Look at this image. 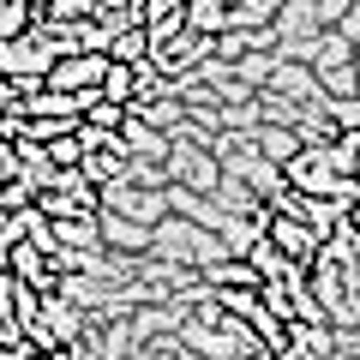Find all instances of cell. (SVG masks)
<instances>
[{
  "instance_id": "1",
  "label": "cell",
  "mask_w": 360,
  "mask_h": 360,
  "mask_svg": "<svg viewBox=\"0 0 360 360\" xmlns=\"http://www.w3.org/2000/svg\"><path fill=\"white\" fill-rule=\"evenodd\" d=\"M103 78H108V54H66V60H54L49 90H60V96H90V90H103Z\"/></svg>"
},
{
  "instance_id": "2",
  "label": "cell",
  "mask_w": 360,
  "mask_h": 360,
  "mask_svg": "<svg viewBox=\"0 0 360 360\" xmlns=\"http://www.w3.org/2000/svg\"><path fill=\"white\" fill-rule=\"evenodd\" d=\"M186 0H144V37H150V54L174 49L180 37H186Z\"/></svg>"
},
{
  "instance_id": "3",
  "label": "cell",
  "mask_w": 360,
  "mask_h": 360,
  "mask_svg": "<svg viewBox=\"0 0 360 360\" xmlns=\"http://www.w3.org/2000/svg\"><path fill=\"white\" fill-rule=\"evenodd\" d=\"M205 288H264V270L252 264V258H210L205 264Z\"/></svg>"
},
{
  "instance_id": "4",
  "label": "cell",
  "mask_w": 360,
  "mask_h": 360,
  "mask_svg": "<svg viewBox=\"0 0 360 360\" xmlns=\"http://www.w3.org/2000/svg\"><path fill=\"white\" fill-rule=\"evenodd\" d=\"M229 0H186V25L198 30V37H210V42H222L229 37Z\"/></svg>"
},
{
  "instance_id": "5",
  "label": "cell",
  "mask_w": 360,
  "mask_h": 360,
  "mask_svg": "<svg viewBox=\"0 0 360 360\" xmlns=\"http://www.w3.org/2000/svg\"><path fill=\"white\" fill-rule=\"evenodd\" d=\"M30 30H37V0H0V49L25 42Z\"/></svg>"
},
{
  "instance_id": "6",
  "label": "cell",
  "mask_w": 360,
  "mask_h": 360,
  "mask_svg": "<svg viewBox=\"0 0 360 360\" xmlns=\"http://www.w3.org/2000/svg\"><path fill=\"white\" fill-rule=\"evenodd\" d=\"M120 139H127L132 162H139V156H156V162H162V156H168V139L156 127H144V120H132V115H127V127H120Z\"/></svg>"
},
{
  "instance_id": "7",
  "label": "cell",
  "mask_w": 360,
  "mask_h": 360,
  "mask_svg": "<svg viewBox=\"0 0 360 360\" xmlns=\"http://www.w3.org/2000/svg\"><path fill=\"white\" fill-rule=\"evenodd\" d=\"M132 115L144 120V127H156V132H168V127H180V120H186V103H180V96H162V103H132Z\"/></svg>"
},
{
  "instance_id": "8",
  "label": "cell",
  "mask_w": 360,
  "mask_h": 360,
  "mask_svg": "<svg viewBox=\"0 0 360 360\" xmlns=\"http://www.w3.org/2000/svg\"><path fill=\"white\" fill-rule=\"evenodd\" d=\"M108 60H115V66H144V60H150V37H144V30H127V37H115Z\"/></svg>"
},
{
  "instance_id": "9",
  "label": "cell",
  "mask_w": 360,
  "mask_h": 360,
  "mask_svg": "<svg viewBox=\"0 0 360 360\" xmlns=\"http://www.w3.org/2000/svg\"><path fill=\"white\" fill-rule=\"evenodd\" d=\"M0 186H13V168H6V162H0Z\"/></svg>"
},
{
  "instance_id": "10",
  "label": "cell",
  "mask_w": 360,
  "mask_h": 360,
  "mask_svg": "<svg viewBox=\"0 0 360 360\" xmlns=\"http://www.w3.org/2000/svg\"><path fill=\"white\" fill-rule=\"evenodd\" d=\"M354 186H360V168H354Z\"/></svg>"
}]
</instances>
